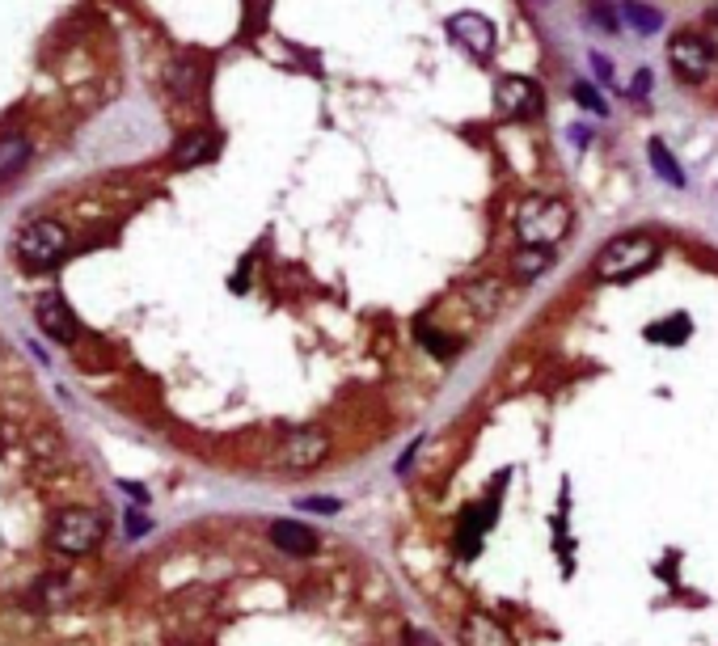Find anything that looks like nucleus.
Segmentation results:
<instances>
[{"label":"nucleus","instance_id":"obj_1","mask_svg":"<svg viewBox=\"0 0 718 646\" xmlns=\"http://www.w3.org/2000/svg\"><path fill=\"white\" fill-rule=\"evenodd\" d=\"M655 258H659L655 237H646V232H625V237H613V241L596 254V275L600 279H609V283L634 279V275H643L646 267H655Z\"/></svg>","mask_w":718,"mask_h":646},{"label":"nucleus","instance_id":"obj_2","mask_svg":"<svg viewBox=\"0 0 718 646\" xmlns=\"http://www.w3.org/2000/svg\"><path fill=\"white\" fill-rule=\"evenodd\" d=\"M516 232H520L524 245H558L571 232V208L562 199L546 195L524 199L520 211H516Z\"/></svg>","mask_w":718,"mask_h":646},{"label":"nucleus","instance_id":"obj_3","mask_svg":"<svg viewBox=\"0 0 718 646\" xmlns=\"http://www.w3.org/2000/svg\"><path fill=\"white\" fill-rule=\"evenodd\" d=\"M13 250H17V258H22L30 270H47V267H55V262L68 254V229H64L60 220L38 216V220H30V224L17 232Z\"/></svg>","mask_w":718,"mask_h":646},{"label":"nucleus","instance_id":"obj_4","mask_svg":"<svg viewBox=\"0 0 718 646\" xmlns=\"http://www.w3.org/2000/svg\"><path fill=\"white\" fill-rule=\"evenodd\" d=\"M329 436L321 427H292L288 436L275 444V456L270 465L275 469H288V474H305V469H317V465L329 461Z\"/></svg>","mask_w":718,"mask_h":646},{"label":"nucleus","instance_id":"obj_5","mask_svg":"<svg viewBox=\"0 0 718 646\" xmlns=\"http://www.w3.org/2000/svg\"><path fill=\"white\" fill-rule=\"evenodd\" d=\"M668 64H672V73L681 76V81H689V85H702V81L714 73L718 51H714V43H706L702 34H693V30H681V34L672 38V47H668Z\"/></svg>","mask_w":718,"mask_h":646},{"label":"nucleus","instance_id":"obj_6","mask_svg":"<svg viewBox=\"0 0 718 646\" xmlns=\"http://www.w3.org/2000/svg\"><path fill=\"white\" fill-rule=\"evenodd\" d=\"M102 533H106V520H102L98 512L73 507V512H64L60 520H55V533H51V541H55V549H60V553H68V558H81V553H89V549H98Z\"/></svg>","mask_w":718,"mask_h":646},{"label":"nucleus","instance_id":"obj_7","mask_svg":"<svg viewBox=\"0 0 718 646\" xmlns=\"http://www.w3.org/2000/svg\"><path fill=\"white\" fill-rule=\"evenodd\" d=\"M165 89H170L178 102H199L207 89V60L195 55V51H182V55L165 68Z\"/></svg>","mask_w":718,"mask_h":646},{"label":"nucleus","instance_id":"obj_8","mask_svg":"<svg viewBox=\"0 0 718 646\" xmlns=\"http://www.w3.org/2000/svg\"><path fill=\"white\" fill-rule=\"evenodd\" d=\"M495 98H499V106L507 110V114H516V119H536V114L546 110L541 89H536V81H528V76H503L499 89H495Z\"/></svg>","mask_w":718,"mask_h":646},{"label":"nucleus","instance_id":"obj_9","mask_svg":"<svg viewBox=\"0 0 718 646\" xmlns=\"http://www.w3.org/2000/svg\"><path fill=\"white\" fill-rule=\"evenodd\" d=\"M448 34L457 38L465 51L482 55V60L495 51V25H490L482 13H457V17L448 22Z\"/></svg>","mask_w":718,"mask_h":646},{"label":"nucleus","instance_id":"obj_10","mask_svg":"<svg viewBox=\"0 0 718 646\" xmlns=\"http://www.w3.org/2000/svg\"><path fill=\"white\" fill-rule=\"evenodd\" d=\"M38 326H43V334L47 338H55V342H64V347H73L76 342V318L68 313V305H64L60 296H43L38 300Z\"/></svg>","mask_w":718,"mask_h":646},{"label":"nucleus","instance_id":"obj_11","mask_svg":"<svg viewBox=\"0 0 718 646\" xmlns=\"http://www.w3.org/2000/svg\"><path fill=\"white\" fill-rule=\"evenodd\" d=\"M270 541H275L280 553H292V558H305V553L317 549V533L309 524H300V520H275L270 524Z\"/></svg>","mask_w":718,"mask_h":646},{"label":"nucleus","instance_id":"obj_12","mask_svg":"<svg viewBox=\"0 0 718 646\" xmlns=\"http://www.w3.org/2000/svg\"><path fill=\"white\" fill-rule=\"evenodd\" d=\"M461 646H512L507 630L487 612H469L461 622Z\"/></svg>","mask_w":718,"mask_h":646},{"label":"nucleus","instance_id":"obj_13","mask_svg":"<svg viewBox=\"0 0 718 646\" xmlns=\"http://www.w3.org/2000/svg\"><path fill=\"white\" fill-rule=\"evenodd\" d=\"M554 258H558L554 245H520L512 254V275L520 283H533L536 275H546V270L554 267Z\"/></svg>","mask_w":718,"mask_h":646},{"label":"nucleus","instance_id":"obj_14","mask_svg":"<svg viewBox=\"0 0 718 646\" xmlns=\"http://www.w3.org/2000/svg\"><path fill=\"white\" fill-rule=\"evenodd\" d=\"M216 148H220V140L211 132H191L173 148V165H178V170H195V165L216 157Z\"/></svg>","mask_w":718,"mask_h":646},{"label":"nucleus","instance_id":"obj_15","mask_svg":"<svg viewBox=\"0 0 718 646\" xmlns=\"http://www.w3.org/2000/svg\"><path fill=\"white\" fill-rule=\"evenodd\" d=\"M461 300L469 308H474V318H495L499 313V305H503V283H495V279H477V283H465L461 288Z\"/></svg>","mask_w":718,"mask_h":646},{"label":"nucleus","instance_id":"obj_16","mask_svg":"<svg viewBox=\"0 0 718 646\" xmlns=\"http://www.w3.org/2000/svg\"><path fill=\"white\" fill-rule=\"evenodd\" d=\"M25 161H30V140L25 135H5L0 140V182L13 178V173H22Z\"/></svg>","mask_w":718,"mask_h":646},{"label":"nucleus","instance_id":"obj_17","mask_svg":"<svg viewBox=\"0 0 718 646\" xmlns=\"http://www.w3.org/2000/svg\"><path fill=\"white\" fill-rule=\"evenodd\" d=\"M646 157H651L655 173H659V178H664L668 186H684V170H681V161L672 157L664 140H651V144H646Z\"/></svg>","mask_w":718,"mask_h":646},{"label":"nucleus","instance_id":"obj_18","mask_svg":"<svg viewBox=\"0 0 718 646\" xmlns=\"http://www.w3.org/2000/svg\"><path fill=\"white\" fill-rule=\"evenodd\" d=\"M621 17H625V25L638 30V34H655L659 25H664V17H659L651 5H638V0H625V5H621Z\"/></svg>","mask_w":718,"mask_h":646},{"label":"nucleus","instance_id":"obj_19","mask_svg":"<svg viewBox=\"0 0 718 646\" xmlns=\"http://www.w3.org/2000/svg\"><path fill=\"white\" fill-rule=\"evenodd\" d=\"M418 342H423L427 351L436 355V359H452V355L461 351V338H452V334H439L431 326H418Z\"/></svg>","mask_w":718,"mask_h":646},{"label":"nucleus","instance_id":"obj_20","mask_svg":"<svg viewBox=\"0 0 718 646\" xmlns=\"http://www.w3.org/2000/svg\"><path fill=\"white\" fill-rule=\"evenodd\" d=\"M646 338H655V342H684V338H689V321L672 318V321H664V326H651V329H646Z\"/></svg>","mask_w":718,"mask_h":646},{"label":"nucleus","instance_id":"obj_21","mask_svg":"<svg viewBox=\"0 0 718 646\" xmlns=\"http://www.w3.org/2000/svg\"><path fill=\"white\" fill-rule=\"evenodd\" d=\"M587 17H592V25H596V30H605V34H613V30H617V13H613L609 0H587Z\"/></svg>","mask_w":718,"mask_h":646},{"label":"nucleus","instance_id":"obj_22","mask_svg":"<svg viewBox=\"0 0 718 646\" xmlns=\"http://www.w3.org/2000/svg\"><path fill=\"white\" fill-rule=\"evenodd\" d=\"M575 102H579V106H587L592 114H605V102H600V93L587 85V81H579V85H575Z\"/></svg>","mask_w":718,"mask_h":646},{"label":"nucleus","instance_id":"obj_23","mask_svg":"<svg viewBox=\"0 0 718 646\" xmlns=\"http://www.w3.org/2000/svg\"><path fill=\"white\" fill-rule=\"evenodd\" d=\"M592 73L600 76V85H613V68H609V60H605V55H592Z\"/></svg>","mask_w":718,"mask_h":646},{"label":"nucleus","instance_id":"obj_24","mask_svg":"<svg viewBox=\"0 0 718 646\" xmlns=\"http://www.w3.org/2000/svg\"><path fill=\"white\" fill-rule=\"evenodd\" d=\"M300 507H305V512H339V503L334 499H300Z\"/></svg>","mask_w":718,"mask_h":646},{"label":"nucleus","instance_id":"obj_25","mask_svg":"<svg viewBox=\"0 0 718 646\" xmlns=\"http://www.w3.org/2000/svg\"><path fill=\"white\" fill-rule=\"evenodd\" d=\"M630 93H634V98H646V93H651V73H638V76H634Z\"/></svg>","mask_w":718,"mask_h":646},{"label":"nucleus","instance_id":"obj_26","mask_svg":"<svg viewBox=\"0 0 718 646\" xmlns=\"http://www.w3.org/2000/svg\"><path fill=\"white\" fill-rule=\"evenodd\" d=\"M406 646H439L431 634H423V630H406Z\"/></svg>","mask_w":718,"mask_h":646},{"label":"nucleus","instance_id":"obj_27","mask_svg":"<svg viewBox=\"0 0 718 646\" xmlns=\"http://www.w3.org/2000/svg\"><path fill=\"white\" fill-rule=\"evenodd\" d=\"M528 5H549V0H528Z\"/></svg>","mask_w":718,"mask_h":646}]
</instances>
